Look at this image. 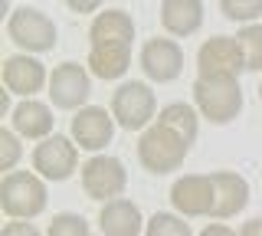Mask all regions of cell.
Wrapping results in <instances>:
<instances>
[{
  "instance_id": "6da1fadb",
  "label": "cell",
  "mask_w": 262,
  "mask_h": 236,
  "mask_svg": "<svg viewBox=\"0 0 262 236\" xmlns=\"http://www.w3.org/2000/svg\"><path fill=\"white\" fill-rule=\"evenodd\" d=\"M135 20L125 10H105L89 27V69L98 79H121L131 66Z\"/></svg>"
},
{
  "instance_id": "7a4b0ae2",
  "label": "cell",
  "mask_w": 262,
  "mask_h": 236,
  "mask_svg": "<svg viewBox=\"0 0 262 236\" xmlns=\"http://www.w3.org/2000/svg\"><path fill=\"white\" fill-rule=\"evenodd\" d=\"M193 102L207 121L213 125H229L236 115L243 112V89H239V76H196L193 82Z\"/></svg>"
},
{
  "instance_id": "3957f363",
  "label": "cell",
  "mask_w": 262,
  "mask_h": 236,
  "mask_svg": "<svg viewBox=\"0 0 262 236\" xmlns=\"http://www.w3.org/2000/svg\"><path fill=\"white\" fill-rule=\"evenodd\" d=\"M190 144L184 141V135H177L174 128L154 121L151 128H144L138 138V161L144 164V170L151 174H170L187 161Z\"/></svg>"
},
{
  "instance_id": "277c9868",
  "label": "cell",
  "mask_w": 262,
  "mask_h": 236,
  "mask_svg": "<svg viewBox=\"0 0 262 236\" xmlns=\"http://www.w3.org/2000/svg\"><path fill=\"white\" fill-rule=\"evenodd\" d=\"M46 184L30 170H10L0 184V207L10 220H33L46 210Z\"/></svg>"
},
{
  "instance_id": "5b68a950",
  "label": "cell",
  "mask_w": 262,
  "mask_h": 236,
  "mask_svg": "<svg viewBox=\"0 0 262 236\" xmlns=\"http://www.w3.org/2000/svg\"><path fill=\"white\" fill-rule=\"evenodd\" d=\"M112 115L125 132L151 128L158 118V99L147 82H121L112 95Z\"/></svg>"
},
{
  "instance_id": "8992f818",
  "label": "cell",
  "mask_w": 262,
  "mask_h": 236,
  "mask_svg": "<svg viewBox=\"0 0 262 236\" xmlns=\"http://www.w3.org/2000/svg\"><path fill=\"white\" fill-rule=\"evenodd\" d=\"M7 36L27 53H49L56 46V39H59V30H56V23L49 20L43 10H36V7H20V10H13L10 20H7Z\"/></svg>"
},
{
  "instance_id": "52a82bcc",
  "label": "cell",
  "mask_w": 262,
  "mask_h": 236,
  "mask_svg": "<svg viewBox=\"0 0 262 236\" xmlns=\"http://www.w3.org/2000/svg\"><path fill=\"white\" fill-rule=\"evenodd\" d=\"M128 187V170L118 158L112 154H95L82 164V190L98 203H108L121 197Z\"/></svg>"
},
{
  "instance_id": "ba28073f",
  "label": "cell",
  "mask_w": 262,
  "mask_h": 236,
  "mask_svg": "<svg viewBox=\"0 0 262 236\" xmlns=\"http://www.w3.org/2000/svg\"><path fill=\"white\" fill-rule=\"evenodd\" d=\"M79 167V144L66 135H49L33 148V170L46 181H69Z\"/></svg>"
},
{
  "instance_id": "9c48e42d",
  "label": "cell",
  "mask_w": 262,
  "mask_h": 236,
  "mask_svg": "<svg viewBox=\"0 0 262 236\" xmlns=\"http://www.w3.org/2000/svg\"><path fill=\"white\" fill-rule=\"evenodd\" d=\"M170 203L180 217H213L216 184L213 174H184L170 187Z\"/></svg>"
},
{
  "instance_id": "30bf717a",
  "label": "cell",
  "mask_w": 262,
  "mask_h": 236,
  "mask_svg": "<svg viewBox=\"0 0 262 236\" xmlns=\"http://www.w3.org/2000/svg\"><path fill=\"white\" fill-rule=\"evenodd\" d=\"M89 95H92V79H89V72L79 62H62V66L53 69V76H49V99H53L56 109L79 112V109H85Z\"/></svg>"
},
{
  "instance_id": "8fae6325",
  "label": "cell",
  "mask_w": 262,
  "mask_h": 236,
  "mask_svg": "<svg viewBox=\"0 0 262 236\" xmlns=\"http://www.w3.org/2000/svg\"><path fill=\"white\" fill-rule=\"evenodd\" d=\"M115 115H108V109L102 105H85L72 115V141L82 151H102L112 144L115 138Z\"/></svg>"
},
{
  "instance_id": "7c38bea8",
  "label": "cell",
  "mask_w": 262,
  "mask_h": 236,
  "mask_svg": "<svg viewBox=\"0 0 262 236\" xmlns=\"http://www.w3.org/2000/svg\"><path fill=\"white\" fill-rule=\"evenodd\" d=\"M213 72H223V76L246 72V56L236 36H213L200 46V53H196V76H213Z\"/></svg>"
},
{
  "instance_id": "4fadbf2b",
  "label": "cell",
  "mask_w": 262,
  "mask_h": 236,
  "mask_svg": "<svg viewBox=\"0 0 262 236\" xmlns=\"http://www.w3.org/2000/svg\"><path fill=\"white\" fill-rule=\"evenodd\" d=\"M141 69L151 82H174L184 72V50L174 39L154 36L141 46Z\"/></svg>"
},
{
  "instance_id": "5bb4252c",
  "label": "cell",
  "mask_w": 262,
  "mask_h": 236,
  "mask_svg": "<svg viewBox=\"0 0 262 236\" xmlns=\"http://www.w3.org/2000/svg\"><path fill=\"white\" fill-rule=\"evenodd\" d=\"M46 85V66L30 53H16L4 59V89L23 99H33Z\"/></svg>"
},
{
  "instance_id": "9a60e30c",
  "label": "cell",
  "mask_w": 262,
  "mask_h": 236,
  "mask_svg": "<svg viewBox=\"0 0 262 236\" xmlns=\"http://www.w3.org/2000/svg\"><path fill=\"white\" fill-rule=\"evenodd\" d=\"M98 226L105 236H138L144 230V220L138 203H131L128 197H115L108 203H102V213H98Z\"/></svg>"
},
{
  "instance_id": "2e32d148",
  "label": "cell",
  "mask_w": 262,
  "mask_h": 236,
  "mask_svg": "<svg viewBox=\"0 0 262 236\" xmlns=\"http://www.w3.org/2000/svg\"><path fill=\"white\" fill-rule=\"evenodd\" d=\"M213 184H216V207H213L216 220L236 217L249 203V181L246 177L233 174V170H213Z\"/></svg>"
},
{
  "instance_id": "e0dca14e",
  "label": "cell",
  "mask_w": 262,
  "mask_h": 236,
  "mask_svg": "<svg viewBox=\"0 0 262 236\" xmlns=\"http://www.w3.org/2000/svg\"><path fill=\"white\" fill-rule=\"evenodd\" d=\"M161 27L170 36H190L203 27V0H164Z\"/></svg>"
},
{
  "instance_id": "ac0fdd59",
  "label": "cell",
  "mask_w": 262,
  "mask_h": 236,
  "mask_svg": "<svg viewBox=\"0 0 262 236\" xmlns=\"http://www.w3.org/2000/svg\"><path fill=\"white\" fill-rule=\"evenodd\" d=\"M53 125H56L53 109L39 99H23L13 109V128L23 138H49L53 135Z\"/></svg>"
},
{
  "instance_id": "d6986e66",
  "label": "cell",
  "mask_w": 262,
  "mask_h": 236,
  "mask_svg": "<svg viewBox=\"0 0 262 236\" xmlns=\"http://www.w3.org/2000/svg\"><path fill=\"white\" fill-rule=\"evenodd\" d=\"M154 121H161V125L174 128L177 135H184V141L190 144V148H193L196 135H200V115H196V109H193V105H187V102H170V105H164L161 115L154 118Z\"/></svg>"
},
{
  "instance_id": "ffe728a7",
  "label": "cell",
  "mask_w": 262,
  "mask_h": 236,
  "mask_svg": "<svg viewBox=\"0 0 262 236\" xmlns=\"http://www.w3.org/2000/svg\"><path fill=\"white\" fill-rule=\"evenodd\" d=\"M236 39L246 56V72H262V23H246Z\"/></svg>"
},
{
  "instance_id": "44dd1931",
  "label": "cell",
  "mask_w": 262,
  "mask_h": 236,
  "mask_svg": "<svg viewBox=\"0 0 262 236\" xmlns=\"http://www.w3.org/2000/svg\"><path fill=\"white\" fill-rule=\"evenodd\" d=\"M144 236H193V230L180 213H154L144 226Z\"/></svg>"
},
{
  "instance_id": "7402d4cb",
  "label": "cell",
  "mask_w": 262,
  "mask_h": 236,
  "mask_svg": "<svg viewBox=\"0 0 262 236\" xmlns=\"http://www.w3.org/2000/svg\"><path fill=\"white\" fill-rule=\"evenodd\" d=\"M220 10L233 23H256L262 17V0H220Z\"/></svg>"
},
{
  "instance_id": "603a6c76",
  "label": "cell",
  "mask_w": 262,
  "mask_h": 236,
  "mask_svg": "<svg viewBox=\"0 0 262 236\" xmlns=\"http://www.w3.org/2000/svg\"><path fill=\"white\" fill-rule=\"evenodd\" d=\"M46 236H92V233H89V220L82 213H56Z\"/></svg>"
},
{
  "instance_id": "cb8c5ba5",
  "label": "cell",
  "mask_w": 262,
  "mask_h": 236,
  "mask_svg": "<svg viewBox=\"0 0 262 236\" xmlns=\"http://www.w3.org/2000/svg\"><path fill=\"white\" fill-rule=\"evenodd\" d=\"M23 158V148H20V138H16L13 132H7V128H0V170H10L20 164Z\"/></svg>"
},
{
  "instance_id": "d4e9b609",
  "label": "cell",
  "mask_w": 262,
  "mask_h": 236,
  "mask_svg": "<svg viewBox=\"0 0 262 236\" xmlns=\"http://www.w3.org/2000/svg\"><path fill=\"white\" fill-rule=\"evenodd\" d=\"M0 236H43V233H39L33 223H23V220H10V223L4 226V233H0Z\"/></svg>"
},
{
  "instance_id": "484cf974",
  "label": "cell",
  "mask_w": 262,
  "mask_h": 236,
  "mask_svg": "<svg viewBox=\"0 0 262 236\" xmlns=\"http://www.w3.org/2000/svg\"><path fill=\"white\" fill-rule=\"evenodd\" d=\"M102 4H105V0H66V7L76 10V13H95Z\"/></svg>"
},
{
  "instance_id": "4316f807",
  "label": "cell",
  "mask_w": 262,
  "mask_h": 236,
  "mask_svg": "<svg viewBox=\"0 0 262 236\" xmlns=\"http://www.w3.org/2000/svg\"><path fill=\"white\" fill-rule=\"evenodd\" d=\"M200 236H239L236 230H229V226H223V223H210L207 230H203Z\"/></svg>"
},
{
  "instance_id": "83f0119b",
  "label": "cell",
  "mask_w": 262,
  "mask_h": 236,
  "mask_svg": "<svg viewBox=\"0 0 262 236\" xmlns=\"http://www.w3.org/2000/svg\"><path fill=\"white\" fill-rule=\"evenodd\" d=\"M239 236H262V220L256 217V220H249V223L243 226V233Z\"/></svg>"
},
{
  "instance_id": "f1b7e54d",
  "label": "cell",
  "mask_w": 262,
  "mask_h": 236,
  "mask_svg": "<svg viewBox=\"0 0 262 236\" xmlns=\"http://www.w3.org/2000/svg\"><path fill=\"white\" fill-rule=\"evenodd\" d=\"M10 95H13V92H0V115L10 109Z\"/></svg>"
},
{
  "instance_id": "f546056e",
  "label": "cell",
  "mask_w": 262,
  "mask_h": 236,
  "mask_svg": "<svg viewBox=\"0 0 262 236\" xmlns=\"http://www.w3.org/2000/svg\"><path fill=\"white\" fill-rule=\"evenodd\" d=\"M0 17H10V0H0Z\"/></svg>"
},
{
  "instance_id": "4dcf8cb0",
  "label": "cell",
  "mask_w": 262,
  "mask_h": 236,
  "mask_svg": "<svg viewBox=\"0 0 262 236\" xmlns=\"http://www.w3.org/2000/svg\"><path fill=\"white\" fill-rule=\"evenodd\" d=\"M259 102H262V82H259Z\"/></svg>"
}]
</instances>
